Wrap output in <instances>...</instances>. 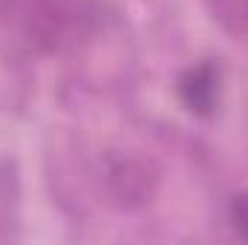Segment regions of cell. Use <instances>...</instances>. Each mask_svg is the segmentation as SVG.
<instances>
[{"instance_id": "4", "label": "cell", "mask_w": 248, "mask_h": 245, "mask_svg": "<svg viewBox=\"0 0 248 245\" xmlns=\"http://www.w3.org/2000/svg\"><path fill=\"white\" fill-rule=\"evenodd\" d=\"M225 214H228V225L234 228V234L248 243V190L234 193V196L228 199Z\"/></svg>"}, {"instance_id": "5", "label": "cell", "mask_w": 248, "mask_h": 245, "mask_svg": "<svg viewBox=\"0 0 248 245\" xmlns=\"http://www.w3.org/2000/svg\"><path fill=\"white\" fill-rule=\"evenodd\" d=\"M240 15H243V20L248 23V0H240Z\"/></svg>"}, {"instance_id": "1", "label": "cell", "mask_w": 248, "mask_h": 245, "mask_svg": "<svg viewBox=\"0 0 248 245\" xmlns=\"http://www.w3.org/2000/svg\"><path fill=\"white\" fill-rule=\"evenodd\" d=\"M3 23L35 49H58L66 29L61 0H0Z\"/></svg>"}, {"instance_id": "3", "label": "cell", "mask_w": 248, "mask_h": 245, "mask_svg": "<svg viewBox=\"0 0 248 245\" xmlns=\"http://www.w3.org/2000/svg\"><path fill=\"white\" fill-rule=\"evenodd\" d=\"M107 182L113 187L116 199H122L124 205H139L150 193L147 168L141 162H133V159H116L107 168Z\"/></svg>"}, {"instance_id": "2", "label": "cell", "mask_w": 248, "mask_h": 245, "mask_svg": "<svg viewBox=\"0 0 248 245\" xmlns=\"http://www.w3.org/2000/svg\"><path fill=\"white\" fill-rule=\"evenodd\" d=\"M176 98L190 116L211 119L222 104V66L214 61H196L176 75Z\"/></svg>"}]
</instances>
